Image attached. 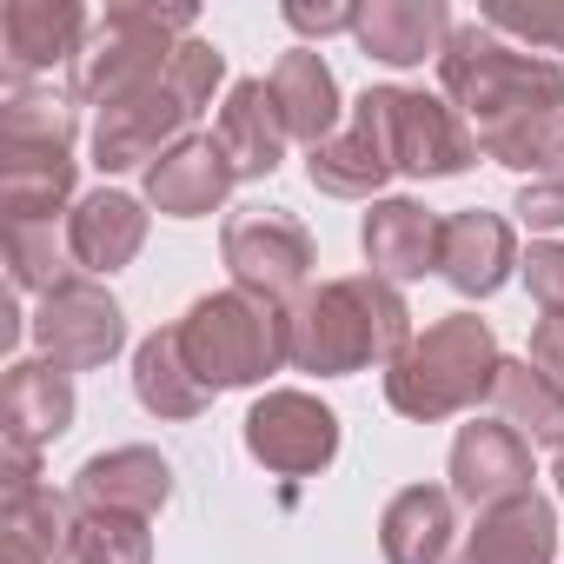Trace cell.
<instances>
[{
	"mask_svg": "<svg viewBox=\"0 0 564 564\" xmlns=\"http://www.w3.org/2000/svg\"><path fill=\"white\" fill-rule=\"evenodd\" d=\"M286 339H293V372L346 379V372H366L379 359L392 366L412 346V313H405L392 279L352 272V279H326L319 293H306L286 313Z\"/></svg>",
	"mask_w": 564,
	"mask_h": 564,
	"instance_id": "1",
	"label": "cell"
},
{
	"mask_svg": "<svg viewBox=\"0 0 564 564\" xmlns=\"http://www.w3.org/2000/svg\"><path fill=\"white\" fill-rule=\"evenodd\" d=\"M438 80L458 100L471 140L505 133L518 120L564 113V61H538V54L511 47L505 34H491L485 21L452 28V41L438 54Z\"/></svg>",
	"mask_w": 564,
	"mask_h": 564,
	"instance_id": "2",
	"label": "cell"
},
{
	"mask_svg": "<svg viewBox=\"0 0 564 564\" xmlns=\"http://www.w3.org/2000/svg\"><path fill=\"white\" fill-rule=\"evenodd\" d=\"M219 80H226V54L213 41H186L160 80H147L140 94H127V100H113L100 113V127H94V166L100 173H127V166L166 160L180 140H193L186 127L213 100Z\"/></svg>",
	"mask_w": 564,
	"mask_h": 564,
	"instance_id": "3",
	"label": "cell"
},
{
	"mask_svg": "<svg viewBox=\"0 0 564 564\" xmlns=\"http://www.w3.org/2000/svg\"><path fill=\"white\" fill-rule=\"evenodd\" d=\"M498 339L485 319L471 313H452L438 326H425L386 372V399L399 419H419V425H438V419H458L471 412L478 399H491L498 386Z\"/></svg>",
	"mask_w": 564,
	"mask_h": 564,
	"instance_id": "4",
	"label": "cell"
},
{
	"mask_svg": "<svg viewBox=\"0 0 564 564\" xmlns=\"http://www.w3.org/2000/svg\"><path fill=\"white\" fill-rule=\"evenodd\" d=\"M199 14L193 8H160V0H120V8H107L67 74V94L87 100V107H113L127 94H140L147 80H160L173 67V54L193 41Z\"/></svg>",
	"mask_w": 564,
	"mask_h": 564,
	"instance_id": "5",
	"label": "cell"
},
{
	"mask_svg": "<svg viewBox=\"0 0 564 564\" xmlns=\"http://www.w3.org/2000/svg\"><path fill=\"white\" fill-rule=\"evenodd\" d=\"M180 346H186V366L226 392V386H259L265 372L293 366V339H286V313L252 300V293H206L186 306L180 319Z\"/></svg>",
	"mask_w": 564,
	"mask_h": 564,
	"instance_id": "6",
	"label": "cell"
},
{
	"mask_svg": "<svg viewBox=\"0 0 564 564\" xmlns=\"http://www.w3.org/2000/svg\"><path fill=\"white\" fill-rule=\"evenodd\" d=\"M226 265H232V286L265 300V306H286L306 272H313V232L286 213V206H246L226 219Z\"/></svg>",
	"mask_w": 564,
	"mask_h": 564,
	"instance_id": "7",
	"label": "cell"
},
{
	"mask_svg": "<svg viewBox=\"0 0 564 564\" xmlns=\"http://www.w3.org/2000/svg\"><path fill=\"white\" fill-rule=\"evenodd\" d=\"M246 452L279 478H313L339 458V419L313 392H265L246 412Z\"/></svg>",
	"mask_w": 564,
	"mask_h": 564,
	"instance_id": "8",
	"label": "cell"
},
{
	"mask_svg": "<svg viewBox=\"0 0 564 564\" xmlns=\"http://www.w3.org/2000/svg\"><path fill=\"white\" fill-rule=\"evenodd\" d=\"M34 346L61 372H94L127 346V319H120L113 293H100L94 279H67V286L47 293L41 313H34Z\"/></svg>",
	"mask_w": 564,
	"mask_h": 564,
	"instance_id": "9",
	"label": "cell"
},
{
	"mask_svg": "<svg viewBox=\"0 0 564 564\" xmlns=\"http://www.w3.org/2000/svg\"><path fill=\"white\" fill-rule=\"evenodd\" d=\"M379 107H386V133H392V166L399 173H419V180H452L478 160V140L471 127L458 120V107L432 100V94H412V87H379Z\"/></svg>",
	"mask_w": 564,
	"mask_h": 564,
	"instance_id": "10",
	"label": "cell"
},
{
	"mask_svg": "<svg viewBox=\"0 0 564 564\" xmlns=\"http://www.w3.org/2000/svg\"><path fill=\"white\" fill-rule=\"evenodd\" d=\"M531 445L505 425V419H471L458 425L452 438V498L491 511V505H511L531 491Z\"/></svg>",
	"mask_w": 564,
	"mask_h": 564,
	"instance_id": "11",
	"label": "cell"
},
{
	"mask_svg": "<svg viewBox=\"0 0 564 564\" xmlns=\"http://www.w3.org/2000/svg\"><path fill=\"white\" fill-rule=\"evenodd\" d=\"M87 34H94V21L74 0H8V8H0V54H8L14 80H34V74H54V67L74 74Z\"/></svg>",
	"mask_w": 564,
	"mask_h": 564,
	"instance_id": "12",
	"label": "cell"
},
{
	"mask_svg": "<svg viewBox=\"0 0 564 564\" xmlns=\"http://www.w3.org/2000/svg\"><path fill=\"white\" fill-rule=\"evenodd\" d=\"M313 186L333 193V199H372L399 166H392V133H386V107H379V87L352 107V120L306 160Z\"/></svg>",
	"mask_w": 564,
	"mask_h": 564,
	"instance_id": "13",
	"label": "cell"
},
{
	"mask_svg": "<svg viewBox=\"0 0 564 564\" xmlns=\"http://www.w3.org/2000/svg\"><path fill=\"white\" fill-rule=\"evenodd\" d=\"M80 511H120V518H153L166 498H173V465L153 452V445H120V452H100L74 471V491H67Z\"/></svg>",
	"mask_w": 564,
	"mask_h": 564,
	"instance_id": "14",
	"label": "cell"
},
{
	"mask_svg": "<svg viewBox=\"0 0 564 564\" xmlns=\"http://www.w3.org/2000/svg\"><path fill=\"white\" fill-rule=\"evenodd\" d=\"M0 425H8L14 452H41L74 425V372L54 359H14L8 386H0Z\"/></svg>",
	"mask_w": 564,
	"mask_h": 564,
	"instance_id": "15",
	"label": "cell"
},
{
	"mask_svg": "<svg viewBox=\"0 0 564 564\" xmlns=\"http://www.w3.org/2000/svg\"><path fill=\"white\" fill-rule=\"evenodd\" d=\"M232 160L219 153L213 133H193L180 140L166 160L147 166V206H160L166 219H199V213H219L226 193H232Z\"/></svg>",
	"mask_w": 564,
	"mask_h": 564,
	"instance_id": "16",
	"label": "cell"
},
{
	"mask_svg": "<svg viewBox=\"0 0 564 564\" xmlns=\"http://www.w3.org/2000/svg\"><path fill=\"white\" fill-rule=\"evenodd\" d=\"M213 140H219V153L232 160L239 180H265L279 160H286L293 133H286V113H279V100H272V80H239L226 94V107H219Z\"/></svg>",
	"mask_w": 564,
	"mask_h": 564,
	"instance_id": "17",
	"label": "cell"
},
{
	"mask_svg": "<svg viewBox=\"0 0 564 564\" xmlns=\"http://www.w3.org/2000/svg\"><path fill=\"white\" fill-rule=\"evenodd\" d=\"M511 265H518V239H511V226L498 213H478L471 206V213H452L445 219L438 272L452 279L465 300H491L505 279H511Z\"/></svg>",
	"mask_w": 564,
	"mask_h": 564,
	"instance_id": "18",
	"label": "cell"
},
{
	"mask_svg": "<svg viewBox=\"0 0 564 564\" xmlns=\"http://www.w3.org/2000/svg\"><path fill=\"white\" fill-rule=\"evenodd\" d=\"M67 246H74V265L80 272H120V265H133L140 259V246H147V206L133 199V193H87V199H74V213H67Z\"/></svg>",
	"mask_w": 564,
	"mask_h": 564,
	"instance_id": "19",
	"label": "cell"
},
{
	"mask_svg": "<svg viewBox=\"0 0 564 564\" xmlns=\"http://www.w3.org/2000/svg\"><path fill=\"white\" fill-rule=\"evenodd\" d=\"M452 14L438 8V0H372V8H359V28L352 41L386 61V67H419V61H438L445 41H452Z\"/></svg>",
	"mask_w": 564,
	"mask_h": 564,
	"instance_id": "20",
	"label": "cell"
},
{
	"mask_svg": "<svg viewBox=\"0 0 564 564\" xmlns=\"http://www.w3.org/2000/svg\"><path fill=\"white\" fill-rule=\"evenodd\" d=\"M272 100H279V113H286L293 147H306V153H319V147L346 127V120H339V80H333V67L319 61V47L279 54V67H272Z\"/></svg>",
	"mask_w": 564,
	"mask_h": 564,
	"instance_id": "21",
	"label": "cell"
},
{
	"mask_svg": "<svg viewBox=\"0 0 564 564\" xmlns=\"http://www.w3.org/2000/svg\"><path fill=\"white\" fill-rule=\"evenodd\" d=\"M366 259L379 279H425L438 272V239H445V219L425 213L419 199H379L366 213Z\"/></svg>",
	"mask_w": 564,
	"mask_h": 564,
	"instance_id": "22",
	"label": "cell"
},
{
	"mask_svg": "<svg viewBox=\"0 0 564 564\" xmlns=\"http://www.w3.org/2000/svg\"><path fill=\"white\" fill-rule=\"evenodd\" d=\"M557 551V518L538 491L478 511V531L465 538V551L452 564H551Z\"/></svg>",
	"mask_w": 564,
	"mask_h": 564,
	"instance_id": "23",
	"label": "cell"
},
{
	"mask_svg": "<svg viewBox=\"0 0 564 564\" xmlns=\"http://www.w3.org/2000/svg\"><path fill=\"white\" fill-rule=\"evenodd\" d=\"M452 538H458V511H452V491L438 485H405L379 518L386 564H445Z\"/></svg>",
	"mask_w": 564,
	"mask_h": 564,
	"instance_id": "24",
	"label": "cell"
},
{
	"mask_svg": "<svg viewBox=\"0 0 564 564\" xmlns=\"http://www.w3.org/2000/svg\"><path fill=\"white\" fill-rule=\"evenodd\" d=\"M133 399H140L153 419H199V412L213 405V386L186 366L180 326L153 333V339L133 352Z\"/></svg>",
	"mask_w": 564,
	"mask_h": 564,
	"instance_id": "25",
	"label": "cell"
},
{
	"mask_svg": "<svg viewBox=\"0 0 564 564\" xmlns=\"http://www.w3.org/2000/svg\"><path fill=\"white\" fill-rule=\"evenodd\" d=\"M74 94L61 87H34V80H8L0 94V153H74Z\"/></svg>",
	"mask_w": 564,
	"mask_h": 564,
	"instance_id": "26",
	"label": "cell"
},
{
	"mask_svg": "<svg viewBox=\"0 0 564 564\" xmlns=\"http://www.w3.org/2000/svg\"><path fill=\"white\" fill-rule=\"evenodd\" d=\"M74 538V498L34 485L0 505V564H67Z\"/></svg>",
	"mask_w": 564,
	"mask_h": 564,
	"instance_id": "27",
	"label": "cell"
},
{
	"mask_svg": "<svg viewBox=\"0 0 564 564\" xmlns=\"http://www.w3.org/2000/svg\"><path fill=\"white\" fill-rule=\"evenodd\" d=\"M74 199V153H0V213L8 226H47Z\"/></svg>",
	"mask_w": 564,
	"mask_h": 564,
	"instance_id": "28",
	"label": "cell"
},
{
	"mask_svg": "<svg viewBox=\"0 0 564 564\" xmlns=\"http://www.w3.org/2000/svg\"><path fill=\"white\" fill-rule=\"evenodd\" d=\"M491 412H498L524 445H551V452H564V392H557L531 359H505V366H498Z\"/></svg>",
	"mask_w": 564,
	"mask_h": 564,
	"instance_id": "29",
	"label": "cell"
},
{
	"mask_svg": "<svg viewBox=\"0 0 564 564\" xmlns=\"http://www.w3.org/2000/svg\"><path fill=\"white\" fill-rule=\"evenodd\" d=\"M8 279H14V293H61L67 279H74V246H67V226H8Z\"/></svg>",
	"mask_w": 564,
	"mask_h": 564,
	"instance_id": "30",
	"label": "cell"
},
{
	"mask_svg": "<svg viewBox=\"0 0 564 564\" xmlns=\"http://www.w3.org/2000/svg\"><path fill=\"white\" fill-rule=\"evenodd\" d=\"M153 538L147 518H120V511H80L74 538H67V564H147Z\"/></svg>",
	"mask_w": 564,
	"mask_h": 564,
	"instance_id": "31",
	"label": "cell"
},
{
	"mask_svg": "<svg viewBox=\"0 0 564 564\" xmlns=\"http://www.w3.org/2000/svg\"><path fill=\"white\" fill-rule=\"evenodd\" d=\"M478 21H485L491 34H518V41H531V47L564 54V8H485Z\"/></svg>",
	"mask_w": 564,
	"mask_h": 564,
	"instance_id": "32",
	"label": "cell"
},
{
	"mask_svg": "<svg viewBox=\"0 0 564 564\" xmlns=\"http://www.w3.org/2000/svg\"><path fill=\"white\" fill-rule=\"evenodd\" d=\"M524 286L544 306V319H564V239H538L524 252Z\"/></svg>",
	"mask_w": 564,
	"mask_h": 564,
	"instance_id": "33",
	"label": "cell"
},
{
	"mask_svg": "<svg viewBox=\"0 0 564 564\" xmlns=\"http://www.w3.org/2000/svg\"><path fill=\"white\" fill-rule=\"evenodd\" d=\"M518 219H524L531 232H557V226H564V166L544 173V180H531V186L518 193Z\"/></svg>",
	"mask_w": 564,
	"mask_h": 564,
	"instance_id": "34",
	"label": "cell"
},
{
	"mask_svg": "<svg viewBox=\"0 0 564 564\" xmlns=\"http://www.w3.org/2000/svg\"><path fill=\"white\" fill-rule=\"evenodd\" d=\"M557 392H564V319H538V333H531V352H524Z\"/></svg>",
	"mask_w": 564,
	"mask_h": 564,
	"instance_id": "35",
	"label": "cell"
},
{
	"mask_svg": "<svg viewBox=\"0 0 564 564\" xmlns=\"http://www.w3.org/2000/svg\"><path fill=\"white\" fill-rule=\"evenodd\" d=\"M286 28L293 34H352L359 28V8H286Z\"/></svg>",
	"mask_w": 564,
	"mask_h": 564,
	"instance_id": "36",
	"label": "cell"
},
{
	"mask_svg": "<svg viewBox=\"0 0 564 564\" xmlns=\"http://www.w3.org/2000/svg\"><path fill=\"white\" fill-rule=\"evenodd\" d=\"M551 478H557V491H564V452H557V471H551Z\"/></svg>",
	"mask_w": 564,
	"mask_h": 564,
	"instance_id": "37",
	"label": "cell"
}]
</instances>
